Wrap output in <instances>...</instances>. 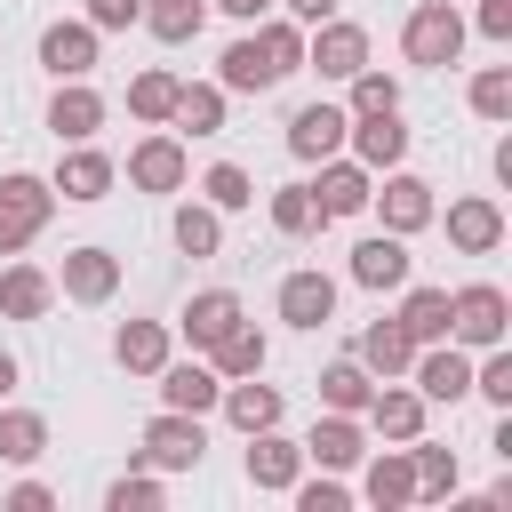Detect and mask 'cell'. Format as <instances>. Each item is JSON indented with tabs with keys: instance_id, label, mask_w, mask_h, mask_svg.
Segmentation results:
<instances>
[{
	"instance_id": "obj_1",
	"label": "cell",
	"mask_w": 512,
	"mask_h": 512,
	"mask_svg": "<svg viewBox=\"0 0 512 512\" xmlns=\"http://www.w3.org/2000/svg\"><path fill=\"white\" fill-rule=\"evenodd\" d=\"M288 72H304V32L280 24V16H256V32L216 56V88H240V96H264Z\"/></svg>"
},
{
	"instance_id": "obj_2",
	"label": "cell",
	"mask_w": 512,
	"mask_h": 512,
	"mask_svg": "<svg viewBox=\"0 0 512 512\" xmlns=\"http://www.w3.org/2000/svg\"><path fill=\"white\" fill-rule=\"evenodd\" d=\"M504 328H512V304H504V288H496V280H472V288H456V296H448V344L488 352V344H504Z\"/></svg>"
},
{
	"instance_id": "obj_3",
	"label": "cell",
	"mask_w": 512,
	"mask_h": 512,
	"mask_svg": "<svg viewBox=\"0 0 512 512\" xmlns=\"http://www.w3.org/2000/svg\"><path fill=\"white\" fill-rule=\"evenodd\" d=\"M400 48H408V64L448 72V64L464 56V16H456V0H424V8L400 24Z\"/></svg>"
},
{
	"instance_id": "obj_4",
	"label": "cell",
	"mask_w": 512,
	"mask_h": 512,
	"mask_svg": "<svg viewBox=\"0 0 512 512\" xmlns=\"http://www.w3.org/2000/svg\"><path fill=\"white\" fill-rule=\"evenodd\" d=\"M200 456H208V432H200V416H184V408H160V416L144 424V448H136L128 464H152V472H200Z\"/></svg>"
},
{
	"instance_id": "obj_5",
	"label": "cell",
	"mask_w": 512,
	"mask_h": 512,
	"mask_svg": "<svg viewBox=\"0 0 512 512\" xmlns=\"http://www.w3.org/2000/svg\"><path fill=\"white\" fill-rule=\"evenodd\" d=\"M48 208H56V184H40V176H0V256H24L32 232L48 224Z\"/></svg>"
},
{
	"instance_id": "obj_6",
	"label": "cell",
	"mask_w": 512,
	"mask_h": 512,
	"mask_svg": "<svg viewBox=\"0 0 512 512\" xmlns=\"http://www.w3.org/2000/svg\"><path fill=\"white\" fill-rule=\"evenodd\" d=\"M304 64H312L320 80H352V72L368 64V32H360V24H344V16H320V24H312V40H304Z\"/></svg>"
},
{
	"instance_id": "obj_7",
	"label": "cell",
	"mask_w": 512,
	"mask_h": 512,
	"mask_svg": "<svg viewBox=\"0 0 512 512\" xmlns=\"http://www.w3.org/2000/svg\"><path fill=\"white\" fill-rule=\"evenodd\" d=\"M368 200L384 208V232H400V240L432 224V184H424V176H400V168H392L384 184H368Z\"/></svg>"
},
{
	"instance_id": "obj_8",
	"label": "cell",
	"mask_w": 512,
	"mask_h": 512,
	"mask_svg": "<svg viewBox=\"0 0 512 512\" xmlns=\"http://www.w3.org/2000/svg\"><path fill=\"white\" fill-rule=\"evenodd\" d=\"M368 456V432H360V416H344V408H328L320 424H312V440H304V464H320V472H352Z\"/></svg>"
},
{
	"instance_id": "obj_9",
	"label": "cell",
	"mask_w": 512,
	"mask_h": 512,
	"mask_svg": "<svg viewBox=\"0 0 512 512\" xmlns=\"http://www.w3.org/2000/svg\"><path fill=\"white\" fill-rule=\"evenodd\" d=\"M248 440H256V448H248V488L288 496L296 472H304V440H280V424H264V432H248Z\"/></svg>"
},
{
	"instance_id": "obj_10",
	"label": "cell",
	"mask_w": 512,
	"mask_h": 512,
	"mask_svg": "<svg viewBox=\"0 0 512 512\" xmlns=\"http://www.w3.org/2000/svg\"><path fill=\"white\" fill-rule=\"evenodd\" d=\"M344 128H352L344 104H304V112L288 120V152H296V160H336V152H344Z\"/></svg>"
},
{
	"instance_id": "obj_11",
	"label": "cell",
	"mask_w": 512,
	"mask_h": 512,
	"mask_svg": "<svg viewBox=\"0 0 512 512\" xmlns=\"http://www.w3.org/2000/svg\"><path fill=\"white\" fill-rule=\"evenodd\" d=\"M408 368H416V392H424V400H464V392H472V360H464V344H448V336H440L432 352L416 344Z\"/></svg>"
},
{
	"instance_id": "obj_12",
	"label": "cell",
	"mask_w": 512,
	"mask_h": 512,
	"mask_svg": "<svg viewBox=\"0 0 512 512\" xmlns=\"http://www.w3.org/2000/svg\"><path fill=\"white\" fill-rule=\"evenodd\" d=\"M360 416H368V432H384V440H416V432H424V392H408V384L384 376Z\"/></svg>"
},
{
	"instance_id": "obj_13",
	"label": "cell",
	"mask_w": 512,
	"mask_h": 512,
	"mask_svg": "<svg viewBox=\"0 0 512 512\" xmlns=\"http://www.w3.org/2000/svg\"><path fill=\"white\" fill-rule=\"evenodd\" d=\"M40 64L56 80H88L96 72V24H48L40 32Z\"/></svg>"
},
{
	"instance_id": "obj_14",
	"label": "cell",
	"mask_w": 512,
	"mask_h": 512,
	"mask_svg": "<svg viewBox=\"0 0 512 512\" xmlns=\"http://www.w3.org/2000/svg\"><path fill=\"white\" fill-rule=\"evenodd\" d=\"M48 128H56V144H88V136L104 128V96H96V88H80V80H56Z\"/></svg>"
},
{
	"instance_id": "obj_15",
	"label": "cell",
	"mask_w": 512,
	"mask_h": 512,
	"mask_svg": "<svg viewBox=\"0 0 512 512\" xmlns=\"http://www.w3.org/2000/svg\"><path fill=\"white\" fill-rule=\"evenodd\" d=\"M344 136H352L360 168H400V160H408V128H400V112H360Z\"/></svg>"
},
{
	"instance_id": "obj_16",
	"label": "cell",
	"mask_w": 512,
	"mask_h": 512,
	"mask_svg": "<svg viewBox=\"0 0 512 512\" xmlns=\"http://www.w3.org/2000/svg\"><path fill=\"white\" fill-rule=\"evenodd\" d=\"M128 184L136 192H184V144L176 136H144L128 152Z\"/></svg>"
},
{
	"instance_id": "obj_17",
	"label": "cell",
	"mask_w": 512,
	"mask_h": 512,
	"mask_svg": "<svg viewBox=\"0 0 512 512\" xmlns=\"http://www.w3.org/2000/svg\"><path fill=\"white\" fill-rule=\"evenodd\" d=\"M328 312H336V280L328 272H288L280 280V320L288 328H328Z\"/></svg>"
},
{
	"instance_id": "obj_18",
	"label": "cell",
	"mask_w": 512,
	"mask_h": 512,
	"mask_svg": "<svg viewBox=\"0 0 512 512\" xmlns=\"http://www.w3.org/2000/svg\"><path fill=\"white\" fill-rule=\"evenodd\" d=\"M240 320H248V312H240V296H232V288H200V296L184 304V320H176V328H184V344H192V352H208V344H216L224 328H240Z\"/></svg>"
},
{
	"instance_id": "obj_19",
	"label": "cell",
	"mask_w": 512,
	"mask_h": 512,
	"mask_svg": "<svg viewBox=\"0 0 512 512\" xmlns=\"http://www.w3.org/2000/svg\"><path fill=\"white\" fill-rule=\"evenodd\" d=\"M360 496H368L376 512H400V504H416V464H408V440H400V448H384V456H368V480H360Z\"/></svg>"
},
{
	"instance_id": "obj_20",
	"label": "cell",
	"mask_w": 512,
	"mask_h": 512,
	"mask_svg": "<svg viewBox=\"0 0 512 512\" xmlns=\"http://www.w3.org/2000/svg\"><path fill=\"white\" fill-rule=\"evenodd\" d=\"M368 184H376V168H360V160H328L320 184H312V200H320V216H360V208H368Z\"/></svg>"
},
{
	"instance_id": "obj_21",
	"label": "cell",
	"mask_w": 512,
	"mask_h": 512,
	"mask_svg": "<svg viewBox=\"0 0 512 512\" xmlns=\"http://www.w3.org/2000/svg\"><path fill=\"white\" fill-rule=\"evenodd\" d=\"M352 280H360V288H408V248H400V232H368V240L352 248Z\"/></svg>"
},
{
	"instance_id": "obj_22",
	"label": "cell",
	"mask_w": 512,
	"mask_h": 512,
	"mask_svg": "<svg viewBox=\"0 0 512 512\" xmlns=\"http://www.w3.org/2000/svg\"><path fill=\"white\" fill-rule=\"evenodd\" d=\"M112 288H120V256L112 248H72L64 256V296L72 304H104Z\"/></svg>"
},
{
	"instance_id": "obj_23",
	"label": "cell",
	"mask_w": 512,
	"mask_h": 512,
	"mask_svg": "<svg viewBox=\"0 0 512 512\" xmlns=\"http://www.w3.org/2000/svg\"><path fill=\"white\" fill-rule=\"evenodd\" d=\"M216 392H224V376H216V368H200V360H168V368H160V400H168V408H184V416H208V408H216Z\"/></svg>"
},
{
	"instance_id": "obj_24",
	"label": "cell",
	"mask_w": 512,
	"mask_h": 512,
	"mask_svg": "<svg viewBox=\"0 0 512 512\" xmlns=\"http://www.w3.org/2000/svg\"><path fill=\"white\" fill-rule=\"evenodd\" d=\"M112 176H120V168H112L96 144H72V152L56 160V192H64V200H104V192H112Z\"/></svg>"
},
{
	"instance_id": "obj_25",
	"label": "cell",
	"mask_w": 512,
	"mask_h": 512,
	"mask_svg": "<svg viewBox=\"0 0 512 512\" xmlns=\"http://www.w3.org/2000/svg\"><path fill=\"white\" fill-rule=\"evenodd\" d=\"M112 360H120L128 376H160V368H168V320H128V328L112 336Z\"/></svg>"
},
{
	"instance_id": "obj_26",
	"label": "cell",
	"mask_w": 512,
	"mask_h": 512,
	"mask_svg": "<svg viewBox=\"0 0 512 512\" xmlns=\"http://www.w3.org/2000/svg\"><path fill=\"white\" fill-rule=\"evenodd\" d=\"M408 360H416V336L400 328V320H376V328H360V368L384 384V376H408Z\"/></svg>"
},
{
	"instance_id": "obj_27",
	"label": "cell",
	"mask_w": 512,
	"mask_h": 512,
	"mask_svg": "<svg viewBox=\"0 0 512 512\" xmlns=\"http://www.w3.org/2000/svg\"><path fill=\"white\" fill-rule=\"evenodd\" d=\"M448 240H456L464 256H488V248L504 240V208H496V200H456V208H448Z\"/></svg>"
},
{
	"instance_id": "obj_28",
	"label": "cell",
	"mask_w": 512,
	"mask_h": 512,
	"mask_svg": "<svg viewBox=\"0 0 512 512\" xmlns=\"http://www.w3.org/2000/svg\"><path fill=\"white\" fill-rule=\"evenodd\" d=\"M216 408H224L240 432H264V424H280V392H272V384H256V376H232V384L216 392Z\"/></svg>"
},
{
	"instance_id": "obj_29",
	"label": "cell",
	"mask_w": 512,
	"mask_h": 512,
	"mask_svg": "<svg viewBox=\"0 0 512 512\" xmlns=\"http://www.w3.org/2000/svg\"><path fill=\"white\" fill-rule=\"evenodd\" d=\"M48 296H56V280H48L40 264H8V272H0V312H8V320H40Z\"/></svg>"
},
{
	"instance_id": "obj_30",
	"label": "cell",
	"mask_w": 512,
	"mask_h": 512,
	"mask_svg": "<svg viewBox=\"0 0 512 512\" xmlns=\"http://www.w3.org/2000/svg\"><path fill=\"white\" fill-rule=\"evenodd\" d=\"M168 120H176V128H192V136H216V128H224V88H216V80H184Z\"/></svg>"
},
{
	"instance_id": "obj_31",
	"label": "cell",
	"mask_w": 512,
	"mask_h": 512,
	"mask_svg": "<svg viewBox=\"0 0 512 512\" xmlns=\"http://www.w3.org/2000/svg\"><path fill=\"white\" fill-rule=\"evenodd\" d=\"M392 320H400L416 344H440V336H448V288H408Z\"/></svg>"
},
{
	"instance_id": "obj_32",
	"label": "cell",
	"mask_w": 512,
	"mask_h": 512,
	"mask_svg": "<svg viewBox=\"0 0 512 512\" xmlns=\"http://www.w3.org/2000/svg\"><path fill=\"white\" fill-rule=\"evenodd\" d=\"M208 352H216V376H224V384H232V376H264V336H256V320L224 328Z\"/></svg>"
},
{
	"instance_id": "obj_33",
	"label": "cell",
	"mask_w": 512,
	"mask_h": 512,
	"mask_svg": "<svg viewBox=\"0 0 512 512\" xmlns=\"http://www.w3.org/2000/svg\"><path fill=\"white\" fill-rule=\"evenodd\" d=\"M48 456V424L32 408H0V464H40Z\"/></svg>"
},
{
	"instance_id": "obj_34",
	"label": "cell",
	"mask_w": 512,
	"mask_h": 512,
	"mask_svg": "<svg viewBox=\"0 0 512 512\" xmlns=\"http://www.w3.org/2000/svg\"><path fill=\"white\" fill-rule=\"evenodd\" d=\"M136 24H152V40H200V24H208V0H144V16Z\"/></svg>"
},
{
	"instance_id": "obj_35",
	"label": "cell",
	"mask_w": 512,
	"mask_h": 512,
	"mask_svg": "<svg viewBox=\"0 0 512 512\" xmlns=\"http://www.w3.org/2000/svg\"><path fill=\"white\" fill-rule=\"evenodd\" d=\"M176 248H184V256H216V248H224V208L184 200V208H176Z\"/></svg>"
},
{
	"instance_id": "obj_36",
	"label": "cell",
	"mask_w": 512,
	"mask_h": 512,
	"mask_svg": "<svg viewBox=\"0 0 512 512\" xmlns=\"http://www.w3.org/2000/svg\"><path fill=\"white\" fill-rule=\"evenodd\" d=\"M368 392H376V376H368L360 360H336V368H320V400H328V408L360 416V408H368Z\"/></svg>"
},
{
	"instance_id": "obj_37",
	"label": "cell",
	"mask_w": 512,
	"mask_h": 512,
	"mask_svg": "<svg viewBox=\"0 0 512 512\" xmlns=\"http://www.w3.org/2000/svg\"><path fill=\"white\" fill-rule=\"evenodd\" d=\"M408 464H416V496H456V448H432L416 432L408 440Z\"/></svg>"
},
{
	"instance_id": "obj_38",
	"label": "cell",
	"mask_w": 512,
	"mask_h": 512,
	"mask_svg": "<svg viewBox=\"0 0 512 512\" xmlns=\"http://www.w3.org/2000/svg\"><path fill=\"white\" fill-rule=\"evenodd\" d=\"M176 88H184V80H176V72H136V80H128V112H136V120H152V128H160V120H168V112H176Z\"/></svg>"
},
{
	"instance_id": "obj_39",
	"label": "cell",
	"mask_w": 512,
	"mask_h": 512,
	"mask_svg": "<svg viewBox=\"0 0 512 512\" xmlns=\"http://www.w3.org/2000/svg\"><path fill=\"white\" fill-rule=\"evenodd\" d=\"M312 224H328V216H320V200H312V184H280V192H272V232L304 240Z\"/></svg>"
},
{
	"instance_id": "obj_40",
	"label": "cell",
	"mask_w": 512,
	"mask_h": 512,
	"mask_svg": "<svg viewBox=\"0 0 512 512\" xmlns=\"http://www.w3.org/2000/svg\"><path fill=\"white\" fill-rule=\"evenodd\" d=\"M344 112H352V120H360V112H400V80L360 64V72H352V104H344Z\"/></svg>"
},
{
	"instance_id": "obj_41",
	"label": "cell",
	"mask_w": 512,
	"mask_h": 512,
	"mask_svg": "<svg viewBox=\"0 0 512 512\" xmlns=\"http://www.w3.org/2000/svg\"><path fill=\"white\" fill-rule=\"evenodd\" d=\"M200 200H208V208H248V200H256V184H248V168L216 160V168L200 176Z\"/></svg>"
},
{
	"instance_id": "obj_42",
	"label": "cell",
	"mask_w": 512,
	"mask_h": 512,
	"mask_svg": "<svg viewBox=\"0 0 512 512\" xmlns=\"http://www.w3.org/2000/svg\"><path fill=\"white\" fill-rule=\"evenodd\" d=\"M472 112H480V120H512V72H504V64H488V72L472 80Z\"/></svg>"
},
{
	"instance_id": "obj_43",
	"label": "cell",
	"mask_w": 512,
	"mask_h": 512,
	"mask_svg": "<svg viewBox=\"0 0 512 512\" xmlns=\"http://www.w3.org/2000/svg\"><path fill=\"white\" fill-rule=\"evenodd\" d=\"M104 504H112V512H160V480H152V464H136L128 480H112Z\"/></svg>"
},
{
	"instance_id": "obj_44",
	"label": "cell",
	"mask_w": 512,
	"mask_h": 512,
	"mask_svg": "<svg viewBox=\"0 0 512 512\" xmlns=\"http://www.w3.org/2000/svg\"><path fill=\"white\" fill-rule=\"evenodd\" d=\"M472 392H488L496 408H512V352L504 344H488V360L472 368Z\"/></svg>"
},
{
	"instance_id": "obj_45",
	"label": "cell",
	"mask_w": 512,
	"mask_h": 512,
	"mask_svg": "<svg viewBox=\"0 0 512 512\" xmlns=\"http://www.w3.org/2000/svg\"><path fill=\"white\" fill-rule=\"evenodd\" d=\"M288 496H296V512H344V504H352V496H344V480H328V472H320V480H304V472H296V488H288Z\"/></svg>"
},
{
	"instance_id": "obj_46",
	"label": "cell",
	"mask_w": 512,
	"mask_h": 512,
	"mask_svg": "<svg viewBox=\"0 0 512 512\" xmlns=\"http://www.w3.org/2000/svg\"><path fill=\"white\" fill-rule=\"evenodd\" d=\"M136 16H144V0H88V24L96 32H128Z\"/></svg>"
},
{
	"instance_id": "obj_47",
	"label": "cell",
	"mask_w": 512,
	"mask_h": 512,
	"mask_svg": "<svg viewBox=\"0 0 512 512\" xmlns=\"http://www.w3.org/2000/svg\"><path fill=\"white\" fill-rule=\"evenodd\" d=\"M488 40H512V0H480V16H472Z\"/></svg>"
},
{
	"instance_id": "obj_48",
	"label": "cell",
	"mask_w": 512,
	"mask_h": 512,
	"mask_svg": "<svg viewBox=\"0 0 512 512\" xmlns=\"http://www.w3.org/2000/svg\"><path fill=\"white\" fill-rule=\"evenodd\" d=\"M48 504H56V496H48L40 480H16V488H8V512H48Z\"/></svg>"
},
{
	"instance_id": "obj_49",
	"label": "cell",
	"mask_w": 512,
	"mask_h": 512,
	"mask_svg": "<svg viewBox=\"0 0 512 512\" xmlns=\"http://www.w3.org/2000/svg\"><path fill=\"white\" fill-rule=\"evenodd\" d=\"M288 16L296 24H320V16H336V0H288Z\"/></svg>"
},
{
	"instance_id": "obj_50",
	"label": "cell",
	"mask_w": 512,
	"mask_h": 512,
	"mask_svg": "<svg viewBox=\"0 0 512 512\" xmlns=\"http://www.w3.org/2000/svg\"><path fill=\"white\" fill-rule=\"evenodd\" d=\"M208 8H224V16H240V24H256V16L272 8V0H208Z\"/></svg>"
},
{
	"instance_id": "obj_51",
	"label": "cell",
	"mask_w": 512,
	"mask_h": 512,
	"mask_svg": "<svg viewBox=\"0 0 512 512\" xmlns=\"http://www.w3.org/2000/svg\"><path fill=\"white\" fill-rule=\"evenodd\" d=\"M8 392H16V360L0 352V400H8Z\"/></svg>"
}]
</instances>
